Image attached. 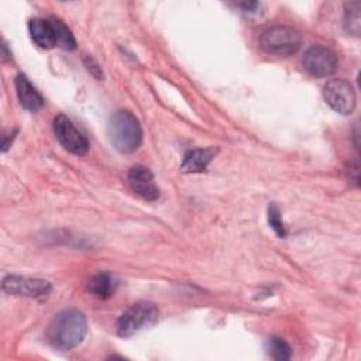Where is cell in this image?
Returning a JSON list of instances; mask_svg holds the SVG:
<instances>
[{
    "label": "cell",
    "mask_w": 361,
    "mask_h": 361,
    "mask_svg": "<svg viewBox=\"0 0 361 361\" xmlns=\"http://www.w3.org/2000/svg\"><path fill=\"white\" fill-rule=\"evenodd\" d=\"M87 331V322L82 312L65 309L55 314L47 329V338L56 350H72L78 347Z\"/></svg>",
    "instance_id": "1"
},
{
    "label": "cell",
    "mask_w": 361,
    "mask_h": 361,
    "mask_svg": "<svg viewBox=\"0 0 361 361\" xmlns=\"http://www.w3.org/2000/svg\"><path fill=\"white\" fill-rule=\"evenodd\" d=\"M107 134L111 145L123 154L134 152L142 142L141 124L128 110H117L111 114Z\"/></svg>",
    "instance_id": "2"
},
{
    "label": "cell",
    "mask_w": 361,
    "mask_h": 361,
    "mask_svg": "<svg viewBox=\"0 0 361 361\" xmlns=\"http://www.w3.org/2000/svg\"><path fill=\"white\" fill-rule=\"evenodd\" d=\"M159 316V310L152 302H137L126 309L117 320V334L130 337L137 331L152 326Z\"/></svg>",
    "instance_id": "3"
},
{
    "label": "cell",
    "mask_w": 361,
    "mask_h": 361,
    "mask_svg": "<svg viewBox=\"0 0 361 361\" xmlns=\"http://www.w3.org/2000/svg\"><path fill=\"white\" fill-rule=\"evenodd\" d=\"M302 35L290 27H272L265 30L259 37V47L271 55L290 56L299 51Z\"/></svg>",
    "instance_id": "4"
},
{
    "label": "cell",
    "mask_w": 361,
    "mask_h": 361,
    "mask_svg": "<svg viewBox=\"0 0 361 361\" xmlns=\"http://www.w3.org/2000/svg\"><path fill=\"white\" fill-rule=\"evenodd\" d=\"M326 103L340 114H350L355 107V92L350 82L344 79H331L323 87Z\"/></svg>",
    "instance_id": "5"
},
{
    "label": "cell",
    "mask_w": 361,
    "mask_h": 361,
    "mask_svg": "<svg viewBox=\"0 0 361 361\" xmlns=\"http://www.w3.org/2000/svg\"><path fill=\"white\" fill-rule=\"evenodd\" d=\"M54 133L59 144L71 154L85 155L89 151L87 138L65 114H58L54 118Z\"/></svg>",
    "instance_id": "6"
},
{
    "label": "cell",
    "mask_w": 361,
    "mask_h": 361,
    "mask_svg": "<svg viewBox=\"0 0 361 361\" xmlns=\"http://www.w3.org/2000/svg\"><path fill=\"white\" fill-rule=\"evenodd\" d=\"M1 289L8 295L44 299L49 296L52 286L45 279L20 276V275H7L1 282Z\"/></svg>",
    "instance_id": "7"
},
{
    "label": "cell",
    "mask_w": 361,
    "mask_h": 361,
    "mask_svg": "<svg viewBox=\"0 0 361 361\" xmlns=\"http://www.w3.org/2000/svg\"><path fill=\"white\" fill-rule=\"evenodd\" d=\"M303 65L310 75L316 78H327L337 69V56L327 47L313 45L305 52Z\"/></svg>",
    "instance_id": "8"
},
{
    "label": "cell",
    "mask_w": 361,
    "mask_h": 361,
    "mask_svg": "<svg viewBox=\"0 0 361 361\" xmlns=\"http://www.w3.org/2000/svg\"><path fill=\"white\" fill-rule=\"evenodd\" d=\"M127 180L131 190L144 200L154 202L159 197V189L155 185L154 175L147 166L135 165L130 168L127 173Z\"/></svg>",
    "instance_id": "9"
},
{
    "label": "cell",
    "mask_w": 361,
    "mask_h": 361,
    "mask_svg": "<svg viewBox=\"0 0 361 361\" xmlns=\"http://www.w3.org/2000/svg\"><path fill=\"white\" fill-rule=\"evenodd\" d=\"M16 93L20 104L28 111H38L44 106V97L23 73H18L14 79Z\"/></svg>",
    "instance_id": "10"
},
{
    "label": "cell",
    "mask_w": 361,
    "mask_h": 361,
    "mask_svg": "<svg viewBox=\"0 0 361 361\" xmlns=\"http://www.w3.org/2000/svg\"><path fill=\"white\" fill-rule=\"evenodd\" d=\"M31 39L41 48L49 49L56 45L55 31L49 18H31L28 23Z\"/></svg>",
    "instance_id": "11"
},
{
    "label": "cell",
    "mask_w": 361,
    "mask_h": 361,
    "mask_svg": "<svg viewBox=\"0 0 361 361\" xmlns=\"http://www.w3.org/2000/svg\"><path fill=\"white\" fill-rule=\"evenodd\" d=\"M213 155H214L213 148L190 149L185 154L180 169L185 173H200L207 168Z\"/></svg>",
    "instance_id": "12"
},
{
    "label": "cell",
    "mask_w": 361,
    "mask_h": 361,
    "mask_svg": "<svg viewBox=\"0 0 361 361\" xmlns=\"http://www.w3.org/2000/svg\"><path fill=\"white\" fill-rule=\"evenodd\" d=\"M117 288V281L107 272L96 274L87 283L89 292L99 299H109Z\"/></svg>",
    "instance_id": "13"
},
{
    "label": "cell",
    "mask_w": 361,
    "mask_h": 361,
    "mask_svg": "<svg viewBox=\"0 0 361 361\" xmlns=\"http://www.w3.org/2000/svg\"><path fill=\"white\" fill-rule=\"evenodd\" d=\"M55 31V39H56V45L65 51H72L76 48V41L73 34L71 32V30L58 18L51 17L49 18Z\"/></svg>",
    "instance_id": "14"
},
{
    "label": "cell",
    "mask_w": 361,
    "mask_h": 361,
    "mask_svg": "<svg viewBox=\"0 0 361 361\" xmlns=\"http://www.w3.org/2000/svg\"><path fill=\"white\" fill-rule=\"evenodd\" d=\"M360 1L345 3V14H344V27L347 32L353 35H360L361 30V16H360Z\"/></svg>",
    "instance_id": "15"
},
{
    "label": "cell",
    "mask_w": 361,
    "mask_h": 361,
    "mask_svg": "<svg viewBox=\"0 0 361 361\" xmlns=\"http://www.w3.org/2000/svg\"><path fill=\"white\" fill-rule=\"evenodd\" d=\"M267 350L268 354L274 358V360H279V361H285L289 360L292 357V348L290 345L281 337H269L267 341Z\"/></svg>",
    "instance_id": "16"
},
{
    "label": "cell",
    "mask_w": 361,
    "mask_h": 361,
    "mask_svg": "<svg viewBox=\"0 0 361 361\" xmlns=\"http://www.w3.org/2000/svg\"><path fill=\"white\" fill-rule=\"evenodd\" d=\"M268 223L279 237H282V238L286 237V228L283 226L281 212H279L278 206L274 204V203L268 206Z\"/></svg>",
    "instance_id": "17"
},
{
    "label": "cell",
    "mask_w": 361,
    "mask_h": 361,
    "mask_svg": "<svg viewBox=\"0 0 361 361\" xmlns=\"http://www.w3.org/2000/svg\"><path fill=\"white\" fill-rule=\"evenodd\" d=\"M85 65H86V68H87V71L96 78V79H102L103 78V72H102V68L99 66V63L92 58V56H89V55H86L85 56Z\"/></svg>",
    "instance_id": "18"
}]
</instances>
